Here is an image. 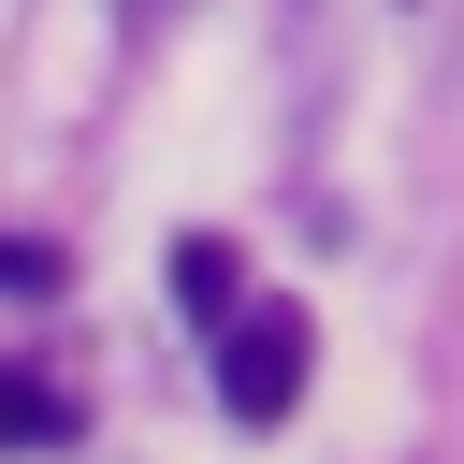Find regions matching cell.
Masks as SVG:
<instances>
[{
  "mask_svg": "<svg viewBox=\"0 0 464 464\" xmlns=\"http://www.w3.org/2000/svg\"><path fill=\"white\" fill-rule=\"evenodd\" d=\"M304 362H319L304 304H232V319H218V406H232V420H290V406H304Z\"/></svg>",
  "mask_w": 464,
  "mask_h": 464,
  "instance_id": "obj_1",
  "label": "cell"
},
{
  "mask_svg": "<svg viewBox=\"0 0 464 464\" xmlns=\"http://www.w3.org/2000/svg\"><path fill=\"white\" fill-rule=\"evenodd\" d=\"M0 450H72V392L44 362H0Z\"/></svg>",
  "mask_w": 464,
  "mask_h": 464,
  "instance_id": "obj_2",
  "label": "cell"
},
{
  "mask_svg": "<svg viewBox=\"0 0 464 464\" xmlns=\"http://www.w3.org/2000/svg\"><path fill=\"white\" fill-rule=\"evenodd\" d=\"M160 276H174V304H188V319H232V246H218V232H174V261H160Z\"/></svg>",
  "mask_w": 464,
  "mask_h": 464,
  "instance_id": "obj_3",
  "label": "cell"
},
{
  "mask_svg": "<svg viewBox=\"0 0 464 464\" xmlns=\"http://www.w3.org/2000/svg\"><path fill=\"white\" fill-rule=\"evenodd\" d=\"M0 290H58V246H29V232H0Z\"/></svg>",
  "mask_w": 464,
  "mask_h": 464,
  "instance_id": "obj_4",
  "label": "cell"
}]
</instances>
